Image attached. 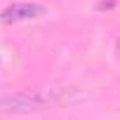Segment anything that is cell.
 I'll return each instance as SVG.
<instances>
[{"label": "cell", "mask_w": 120, "mask_h": 120, "mask_svg": "<svg viewBox=\"0 0 120 120\" xmlns=\"http://www.w3.org/2000/svg\"><path fill=\"white\" fill-rule=\"evenodd\" d=\"M75 90H24L17 94L0 97V111H38L47 106H59L73 99H80Z\"/></svg>", "instance_id": "cell-1"}, {"label": "cell", "mask_w": 120, "mask_h": 120, "mask_svg": "<svg viewBox=\"0 0 120 120\" xmlns=\"http://www.w3.org/2000/svg\"><path fill=\"white\" fill-rule=\"evenodd\" d=\"M45 14V7L42 5H35V3H14L10 7L3 10L0 19L5 24H14V21H28V19H38Z\"/></svg>", "instance_id": "cell-2"}, {"label": "cell", "mask_w": 120, "mask_h": 120, "mask_svg": "<svg viewBox=\"0 0 120 120\" xmlns=\"http://www.w3.org/2000/svg\"><path fill=\"white\" fill-rule=\"evenodd\" d=\"M118 52H120V40H118Z\"/></svg>", "instance_id": "cell-3"}]
</instances>
